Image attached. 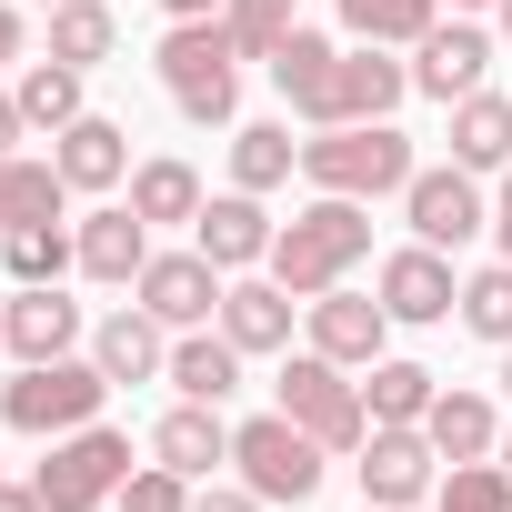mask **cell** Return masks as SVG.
<instances>
[{
  "instance_id": "33",
  "label": "cell",
  "mask_w": 512,
  "mask_h": 512,
  "mask_svg": "<svg viewBox=\"0 0 512 512\" xmlns=\"http://www.w3.org/2000/svg\"><path fill=\"white\" fill-rule=\"evenodd\" d=\"M362 412H372V422H422V412H432V372H422V362H372Z\"/></svg>"
},
{
  "instance_id": "7",
  "label": "cell",
  "mask_w": 512,
  "mask_h": 512,
  "mask_svg": "<svg viewBox=\"0 0 512 512\" xmlns=\"http://www.w3.org/2000/svg\"><path fill=\"white\" fill-rule=\"evenodd\" d=\"M282 412L322 442V452H362V432H372V412H362V382H342V362L332 352H302V362H282Z\"/></svg>"
},
{
  "instance_id": "47",
  "label": "cell",
  "mask_w": 512,
  "mask_h": 512,
  "mask_svg": "<svg viewBox=\"0 0 512 512\" xmlns=\"http://www.w3.org/2000/svg\"><path fill=\"white\" fill-rule=\"evenodd\" d=\"M41 11H61V0H41Z\"/></svg>"
},
{
  "instance_id": "2",
  "label": "cell",
  "mask_w": 512,
  "mask_h": 512,
  "mask_svg": "<svg viewBox=\"0 0 512 512\" xmlns=\"http://www.w3.org/2000/svg\"><path fill=\"white\" fill-rule=\"evenodd\" d=\"M372 251V211L362 201H342V191H322L312 211H292L282 231H272V282L292 292V302H322V292H342V272Z\"/></svg>"
},
{
  "instance_id": "29",
  "label": "cell",
  "mask_w": 512,
  "mask_h": 512,
  "mask_svg": "<svg viewBox=\"0 0 512 512\" xmlns=\"http://www.w3.org/2000/svg\"><path fill=\"white\" fill-rule=\"evenodd\" d=\"M111 51H121V21L101 11V0H61V11H51V61L91 71V61H111Z\"/></svg>"
},
{
  "instance_id": "44",
  "label": "cell",
  "mask_w": 512,
  "mask_h": 512,
  "mask_svg": "<svg viewBox=\"0 0 512 512\" xmlns=\"http://www.w3.org/2000/svg\"><path fill=\"white\" fill-rule=\"evenodd\" d=\"M502 392H512V342H502Z\"/></svg>"
},
{
  "instance_id": "3",
  "label": "cell",
  "mask_w": 512,
  "mask_h": 512,
  "mask_svg": "<svg viewBox=\"0 0 512 512\" xmlns=\"http://www.w3.org/2000/svg\"><path fill=\"white\" fill-rule=\"evenodd\" d=\"M422 161H412V141L392 131V121H342V131H312L302 141V181L312 191H342V201H382V191H402Z\"/></svg>"
},
{
  "instance_id": "43",
  "label": "cell",
  "mask_w": 512,
  "mask_h": 512,
  "mask_svg": "<svg viewBox=\"0 0 512 512\" xmlns=\"http://www.w3.org/2000/svg\"><path fill=\"white\" fill-rule=\"evenodd\" d=\"M452 11H502V0H452Z\"/></svg>"
},
{
  "instance_id": "5",
  "label": "cell",
  "mask_w": 512,
  "mask_h": 512,
  "mask_svg": "<svg viewBox=\"0 0 512 512\" xmlns=\"http://www.w3.org/2000/svg\"><path fill=\"white\" fill-rule=\"evenodd\" d=\"M101 402H111V372L61 352V362H21V382L0 392V422H11V432H31V442H61V432L101 422Z\"/></svg>"
},
{
  "instance_id": "45",
  "label": "cell",
  "mask_w": 512,
  "mask_h": 512,
  "mask_svg": "<svg viewBox=\"0 0 512 512\" xmlns=\"http://www.w3.org/2000/svg\"><path fill=\"white\" fill-rule=\"evenodd\" d=\"M502 41H512V0H502Z\"/></svg>"
},
{
  "instance_id": "13",
  "label": "cell",
  "mask_w": 512,
  "mask_h": 512,
  "mask_svg": "<svg viewBox=\"0 0 512 512\" xmlns=\"http://www.w3.org/2000/svg\"><path fill=\"white\" fill-rule=\"evenodd\" d=\"M81 342V302H61V282H21L11 302H0V352L21 362H61Z\"/></svg>"
},
{
  "instance_id": "41",
  "label": "cell",
  "mask_w": 512,
  "mask_h": 512,
  "mask_svg": "<svg viewBox=\"0 0 512 512\" xmlns=\"http://www.w3.org/2000/svg\"><path fill=\"white\" fill-rule=\"evenodd\" d=\"M21 131H31V121H21V101L0 91V161H11V141H21Z\"/></svg>"
},
{
  "instance_id": "31",
  "label": "cell",
  "mask_w": 512,
  "mask_h": 512,
  "mask_svg": "<svg viewBox=\"0 0 512 512\" xmlns=\"http://www.w3.org/2000/svg\"><path fill=\"white\" fill-rule=\"evenodd\" d=\"M131 211L141 221H201V171L191 161H141L131 171Z\"/></svg>"
},
{
  "instance_id": "25",
  "label": "cell",
  "mask_w": 512,
  "mask_h": 512,
  "mask_svg": "<svg viewBox=\"0 0 512 512\" xmlns=\"http://www.w3.org/2000/svg\"><path fill=\"white\" fill-rule=\"evenodd\" d=\"M302 171V141L282 131V121H251V131H231V191H282Z\"/></svg>"
},
{
  "instance_id": "22",
  "label": "cell",
  "mask_w": 512,
  "mask_h": 512,
  "mask_svg": "<svg viewBox=\"0 0 512 512\" xmlns=\"http://www.w3.org/2000/svg\"><path fill=\"white\" fill-rule=\"evenodd\" d=\"M241 362H251V352H241L231 332H181V342H171L181 402H231V392H241Z\"/></svg>"
},
{
  "instance_id": "42",
  "label": "cell",
  "mask_w": 512,
  "mask_h": 512,
  "mask_svg": "<svg viewBox=\"0 0 512 512\" xmlns=\"http://www.w3.org/2000/svg\"><path fill=\"white\" fill-rule=\"evenodd\" d=\"M171 21H221V0H161Z\"/></svg>"
},
{
  "instance_id": "9",
  "label": "cell",
  "mask_w": 512,
  "mask_h": 512,
  "mask_svg": "<svg viewBox=\"0 0 512 512\" xmlns=\"http://www.w3.org/2000/svg\"><path fill=\"white\" fill-rule=\"evenodd\" d=\"M432 462H442V452H432V432H422V422H372V432H362V462H352V472H362V502L402 512V502H422V492L442 482Z\"/></svg>"
},
{
  "instance_id": "39",
  "label": "cell",
  "mask_w": 512,
  "mask_h": 512,
  "mask_svg": "<svg viewBox=\"0 0 512 512\" xmlns=\"http://www.w3.org/2000/svg\"><path fill=\"white\" fill-rule=\"evenodd\" d=\"M492 241H502V262H512V171H502V201H492Z\"/></svg>"
},
{
  "instance_id": "38",
  "label": "cell",
  "mask_w": 512,
  "mask_h": 512,
  "mask_svg": "<svg viewBox=\"0 0 512 512\" xmlns=\"http://www.w3.org/2000/svg\"><path fill=\"white\" fill-rule=\"evenodd\" d=\"M0 512H51V502H41V482H0Z\"/></svg>"
},
{
  "instance_id": "17",
  "label": "cell",
  "mask_w": 512,
  "mask_h": 512,
  "mask_svg": "<svg viewBox=\"0 0 512 512\" xmlns=\"http://www.w3.org/2000/svg\"><path fill=\"white\" fill-rule=\"evenodd\" d=\"M51 141H61L51 161H61V181H71V191H111V181H131V131H121V121L81 111V121H71V131H51Z\"/></svg>"
},
{
  "instance_id": "21",
  "label": "cell",
  "mask_w": 512,
  "mask_h": 512,
  "mask_svg": "<svg viewBox=\"0 0 512 512\" xmlns=\"http://www.w3.org/2000/svg\"><path fill=\"white\" fill-rule=\"evenodd\" d=\"M91 362H101L111 382H151V372H171V342H161V322L131 302V312H111V322L91 332Z\"/></svg>"
},
{
  "instance_id": "10",
  "label": "cell",
  "mask_w": 512,
  "mask_h": 512,
  "mask_svg": "<svg viewBox=\"0 0 512 512\" xmlns=\"http://www.w3.org/2000/svg\"><path fill=\"white\" fill-rule=\"evenodd\" d=\"M402 211H412V231H422L432 251H462L472 231H492V211H482V171H462V161L412 171V181H402Z\"/></svg>"
},
{
  "instance_id": "12",
  "label": "cell",
  "mask_w": 512,
  "mask_h": 512,
  "mask_svg": "<svg viewBox=\"0 0 512 512\" xmlns=\"http://www.w3.org/2000/svg\"><path fill=\"white\" fill-rule=\"evenodd\" d=\"M191 251H201L211 272H251V262H272V211H262V191H221V201H201Z\"/></svg>"
},
{
  "instance_id": "11",
  "label": "cell",
  "mask_w": 512,
  "mask_h": 512,
  "mask_svg": "<svg viewBox=\"0 0 512 512\" xmlns=\"http://www.w3.org/2000/svg\"><path fill=\"white\" fill-rule=\"evenodd\" d=\"M221 282H231V272H211L201 251H151L131 292H141V312H151L161 332H201V322L221 312Z\"/></svg>"
},
{
  "instance_id": "4",
  "label": "cell",
  "mask_w": 512,
  "mask_h": 512,
  "mask_svg": "<svg viewBox=\"0 0 512 512\" xmlns=\"http://www.w3.org/2000/svg\"><path fill=\"white\" fill-rule=\"evenodd\" d=\"M231 61H241V41H231L221 21H171V31H161V91H171V111L201 121V131L231 121V111H241V71H231Z\"/></svg>"
},
{
  "instance_id": "14",
  "label": "cell",
  "mask_w": 512,
  "mask_h": 512,
  "mask_svg": "<svg viewBox=\"0 0 512 512\" xmlns=\"http://www.w3.org/2000/svg\"><path fill=\"white\" fill-rule=\"evenodd\" d=\"M482 71H492V41H482L472 21H432V31L412 41V91H432V101H472Z\"/></svg>"
},
{
  "instance_id": "46",
  "label": "cell",
  "mask_w": 512,
  "mask_h": 512,
  "mask_svg": "<svg viewBox=\"0 0 512 512\" xmlns=\"http://www.w3.org/2000/svg\"><path fill=\"white\" fill-rule=\"evenodd\" d=\"M502 472H512V442H502Z\"/></svg>"
},
{
  "instance_id": "20",
  "label": "cell",
  "mask_w": 512,
  "mask_h": 512,
  "mask_svg": "<svg viewBox=\"0 0 512 512\" xmlns=\"http://www.w3.org/2000/svg\"><path fill=\"white\" fill-rule=\"evenodd\" d=\"M141 262H151V221H141L131 201L81 221V272H91V282H141Z\"/></svg>"
},
{
  "instance_id": "18",
  "label": "cell",
  "mask_w": 512,
  "mask_h": 512,
  "mask_svg": "<svg viewBox=\"0 0 512 512\" xmlns=\"http://www.w3.org/2000/svg\"><path fill=\"white\" fill-rule=\"evenodd\" d=\"M221 332H231L241 352H292V292L231 272V282H221Z\"/></svg>"
},
{
  "instance_id": "32",
  "label": "cell",
  "mask_w": 512,
  "mask_h": 512,
  "mask_svg": "<svg viewBox=\"0 0 512 512\" xmlns=\"http://www.w3.org/2000/svg\"><path fill=\"white\" fill-rule=\"evenodd\" d=\"M221 31L241 41V61H272L302 31V0H221Z\"/></svg>"
},
{
  "instance_id": "16",
  "label": "cell",
  "mask_w": 512,
  "mask_h": 512,
  "mask_svg": "<svg viewBox=\"0 0 512 512\" xmlns=\"http://www.w3.org/2000/svg\"><path fill=\"white\" fill-rule=\"evenodd\" d=\"M382 342H392V312L382 302H362V292H322L312 302V352H332L342 372H372Z\"/></svg>"
},
{
  "instance_id": "19",
  "label": "cell",
  "mask_w": 512,
  "mask_h": 512,
  "mask_svg": "<svg viewBox=\"0 0 512 512\" xmlns=\"http://www.w3.org/2000/svg\"><path fill=\"white\" fill-rule=\"evenodd\" d=\"M151 462H171V472H211V462H231V422H221V402H181V412H161L151 422Z\"/></svg>"
},
{
  "instance_id": "23",
  "label": "cell",
  "mask_w": 512,
  "mask_h": 512,
  "mask_svg": "<svg viewBox=\"0 0 512 512\" xmlns=\"http://www.w3.org/2000/svg\"><path fill=\"white\" fill-rule=\"evenodd\" d=\"M422 432H432V452H442V462H492V452H502V422H492V402H482V392H432Z\"/></svg>"
},
{
  "instance_id": "27",
  "label": "cell",
  "mask_w": 512,
  "mask_h": 512,
  "mask_svg": "<svg viewBox=\"0 0 512 512\" xmlns=\"http://www.w3.org/2000/svg\"><path fill=\"white\" fill-rule=\"evenodd\" d=\"M432 21H442V0H342V31L372 51H412Z\"/></svg>"
},
{
  "instance_id": "1",
  "label": "cell",
  "mask_w": 512,
  "mask_h": 512,
  "mask_svg": "<svg viewBox=\"0 0 512 512\" xmlns=\"http://www.w3.org/2000/svg\"><path fill=\"white\" fill-rule=\"evenodd\" d=\"M272 81H282V101L312 121V131H342V121H392L402 111V91H412V71L402 61H382L372 41H322V31H292L282 51H272Z\"/></svg>"
},
{
  "instance_id": "34",
  "label": "cell",
  "mask_w": 512,
  "mask_h": 512,
  "mask_svg": "<svg viewBox=\"0 0 512 512\" xmlns=\"http://www.w3.org/2000/svg\"><path fill=\"white\" fill-rule=\"evenodd\" d=\"M432 502H442V512H512V472H502V462H452V472L432 482Z\"/></svg>"
},
{
  "instance_id": "6",
  "label": "cell",
  "mask_w": 512,
  "mask_h": 512,
  "mask_svg": "<svg viewBox=\"0 0 512 512\" xmlns=\"http://www.w3.org/2000/svg\"><path fill=\"white\" fill-rule=\"evenodd\" d=\"M231 462H241V482L262 492V502H312L322 492V442L292 422V412H262V422H231Z\"/></svg>"
},
{
  "instance_id": "36",
  "label": "cell",
  "mask_w": 512,
  "mask_h": 512,
  "mask_svg": "<svg viewBox=\"0 0 512 512\" xmlns=\"http://www.w3.org/2000/svg\"><path fill=\"white\" fill-rule=\"evenodd\" d=\"M121 512H191V472H171V462H141V472L121 482Z\"/></svg>"
},
{
  "instance_id": "28",
  "label": "cell",
  "mask_w": 512,
  "mask_h": 512,
  "mask_svg": "<svg viewBox=\"0 0 512 512\" xmlns=\"http://www.w3.org/2000/svg\"><path fill=\"white\" fill-rule=\"evenodd\" d=\"M11 101H21L31 131H71V121H81V71H71V61H31V71L11 81Z\"/></svg>"
},
{
  "instance_id": "35",
  "label": "cell",
  "mask_w": 512,
  "mask_h": 512,
  "mask_svg": "<svg viewBox=\"0 0 512 512\" xmlns=\"http://www.w3.org/2000/svg\"><path fill=\"white\" fill-rule=\"evenodd\" d=\"M462 332L512 342V262H492V272H472V282H462Z\"/></svg>"
},
{
  "instance_id": "40",
  "label": "cell",
  "mask_w": 512,
  "mask_h": 512,
  "mask_svg": "<svg viewBox=\"0 0 512 512\" xmlns=\"http://www.w3.org/2000/svg\"><path fill=\"white\" fill-rule=\"evenodd\" d=\"M11 61H21V11L0 0V71H11Z\"/></svg>"
},
{
  "instance_id": "15",
  "label": "cell",
  "mask_w": 512,
  "mask_h": 512,
  "mask_svg": "<svg viewBox=\"0 0 512 512\" xmlns=\"http://www.w3.org/2000/svg\"><path fill=\"white\" fill-rule=\"evenodd\" d=\"M382 312L392 322H452L462 312V282H452V262H442L432 241H412V251L382 262Z\"/></svg>"
},
{
  "instance_id": "48",
  "label": "cell",
  "mask_w": 512,
  "mask_h": 512,
  "mask_svg": "<svg viewBox=\"0 0 512 512\" xmlns=\"http://www.w3.org/2000/svg\"><path fill=\"white\" fill-rule=\"evenodd\" d=\"M362 512H382V502H362Z\"/></svg>"
},
{
  "instance_id": "24",
  "label": "cell",
  "mask_w": 512,
  "mask_h": 512,
  "mask_svg": "<svg viewBox=\"0 0 512 512\" xmlns=\"http://www.w3.org/2000/svg\"><path fill=\"white\" fill-rule=\"evenodd\" d=\"M452 161H462V171H512V101H502V91L452 101Z\"/></svg>"
},
{
  "instance_id": "8",
  "label": "cell",
  "mask_w": 512,
  "mask_h": 512,
  "mask_svg": "<svg viewBox=\"0 0 512 512\" xmlns=\"http://www.w3.org/2000/svg\"><path fill=\"white\" fill-rule=\"evenodd\" d=\"M31 482H41V502H51V512H101V502L131 482V432L81 422V432H61V442H51V462H41Z\"/></svg>"
},
{
  "instance_id": "26",
  "label": "cell",
  "mask_w": 512,
  "mask_h": 512,
  "mask_svg": "<svg viewBox=\"0 0 512 512\" xmlns=\"http://www.w3.org/2000/svg\"><path fill=\"white\" fill-rule=\"evenodd\" d=\"M61 161H0V231H31V221H61Z\"/></svg>"
},
{
  "instance_id": "37",
  "label": "cell",
  "mask_w": 512,
  "mask_h": 512,
  "mask_svg": "<svg viewBox=\"0 0 512 512\" xmlns=\"http://www.w3.org/2000/svg\"><path fill=\"white\" fill-rule=\"evenodd\" d=\"M191 512H262V492H251V482H241V492H221V482H211V492H191Z\"/></svg>"
},
{
  "instance_id": "30",
  "label": "cell",
  "mask_w": 512,
  "mask_h": 512,
  "mask_svg": "<svg viewBox=\"0 0 512 512\" xmlns=\"http://www.w3.org/2000/svg\"><path fill=\"white\" fill-rule=\"evenodd\" d=\"M0 262H11V282H61L81 262V231L61 221H31V231H0Z\"/></svg>"
}]
</instances>
